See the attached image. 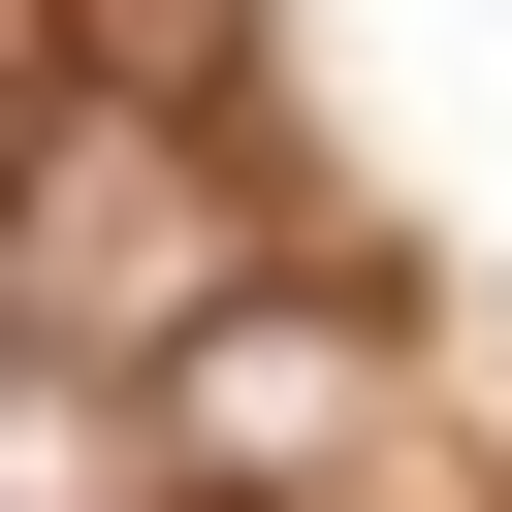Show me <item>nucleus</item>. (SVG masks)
<instances>
[{"instance_id":"nucleus-1","label":"nucleus","mask_w":512,"mask_h":512,"mask_svg":"<svg viewBox=\"0 0 512 512\" xmlns=\"http://www.w3.org/2000/svg\"><path fill=\"white\" fill-rule=\"evenodd\" d=\"M160 288H224V224L128 160V96H64V192H32V384H96Z\"/></svg>"}]
</instances>
